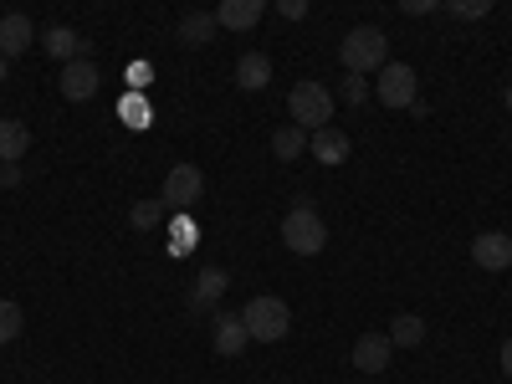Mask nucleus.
<instances>
[{
  "instance_id": "dca6fc26",
  "label": "nucleus",
  "mask_w": 512,
  "mask_h": 384,
  "mask_svg": "<svg viewBox=\"0 0 512 384\" xmlns=\"http://www.w3.org/2000/svg\"><path fill=\"white\" fill-rule=\"evenodd\" d=\"M308 149L323 159V164H344L349 159V134H344V128H313V139H308Z\"/></svg>"
},
{
  "instance_id": "20e7f679",
  "label": "nucleus",
  "mask_w": 512,
  "mask_h": 384,
  "mask_svg": "<svg viewBox=\"0 0 512 384\" xmlns=\"http://www.w3.org/2000/svg\"><path fill=\"white\" fill-rule=\"evenodd\" d=\"M287 113L297 128H328L333 123V93L323 88V82H297V88L287 93Z\"/></svg>"
},
{
  "instance_id": "9d476101",
  "label": "nucleus",
  "mask_w": 512,
  "mask_h": 384,
  "mask_svg": "<svg viewBox=\"0 0 512 384\" xmlns=\"http://www.w3.org/2000/svg\"><path fill=\"white\" fill-rule=\"evenodd\" d=\"M390 354H395V344H390V333H364L359 344H354V369L359 374H384L390 369Z\"/></svg>"
},
{
  "instance_id": "f8f14e48",
  "label": "nucleus",
  "mask_w": 512,
  "mask_h": 384,
  "mask_svg": "<svg viewBox=\"0 0 512 384\" xmlns=\"http://www.w3.org/2000/svg\"><path fill=\"white\" fill-rule=\"evenodd\" d=\"M36 41V26H31V16H21V11H11V16H0V57H21L26 47Z\"/></svg>"
},
{
  "instance_id": "bb28decb",
  "label": "nucleus",
  "mask_w": 512,
  "mask_h": 384,
  "mask_svg": "<svg viewBox=\"0 0 512 384\" xmlns=\"http://www.w3.org/2000/svg\"><path fill=\"white\" fill-rule=\"evenodd\" d=\"M308 6H313V0H277V11H282L287 21H303V16H308Z\"/></svg>"
},
{
  "instance_id": "c85d7f7f",
  "label": "nucleus",
  "mask_w": 512,
  "mask_h": 384,
  "mask_svg": "<svg viewBox=\"0 0 512 384\" xmlns=\"http://www.w3.org/2000/svg\"><path fill=\"white\" fill-rule=\"evenodd\" d=\"M0 185H6V190L21 185V164H0Z\"/></svg>"
},
{
  "instance_id": "6ab92c4d",
  "label": "nucleus",
  "mask_w": 512,
  "mask_h": 384,
  "mask_svg": "<svg viewBox=\"0 0 512 384\" xmlns=\"http://www.w3.org/2000/svg\"><path fill=\"white\" fill-rule=\"evenodd\" d=\"M308 139H313L308 128H297V123H282L277 134H272V154H277L282 164H292L297 154H308Z\"/></svg>"
},
{
  "instance_id": "f03ea898",
  "label": "nucleus",
  "mask_w": 512,
  "mask_h": 384,
  "mask_svg": "<svg viewBox=\"0 0 512 384\" xmlns=\"http://www.w3.org/2000/svg\"><path fill=\"white\" fill-rule=\"evenodd\" d=\"M282 246L292 256H318L328 246V226L313 205H292L287 216H282Z\"/></svg>"
},
{
  "instance_id": "39448f33",
  "label": "nucleus",
  "mask_w": 512,
  "mask_h": 384,
  "mask_svg": "<svg viewBox=\"0 0 512 384\" xmlns=\"http://www.w3.org/2000/svg\"><path fill=\"white\" fill-rule=\"evenodd\" d=\"M374 98H379L384 108H395V113L415 108V103H420L415 67H405V62H384V67H379V82H374Z\"/></svg>"
},
{
  "instance_id": "4468645a",
  "label": "nucleus",
  "mask_w": 512,
  "mask_h": 384,
  "mask_svg": "<svg viewBox=\"0 0 512 384\" xmlns=\"http://www.w3.org/2000/svg\"><path fill=\"white\" fill-rule=\"evenodd\" d=\"M175 36L185 41V47H210V41L221 36V21H216V11H190V16H180Z\"/></svg>"
},
{
  "instance_id": "412c9836",
  "label": "nucleus",
  "mask_w": 512,
  "mask_h": 384,
  "mask_svg": "<svg viewBox=\"0 0 512 384\" xmlns=\"http://www.w3.org/2000/svg\"><path fill=\"white\" fill-rule=\"evenodd\" d=\"M164 210H169L164 200H139L134 210H128V221H134V231H154L164 221Z\"/></svg>"
},
{
  "instance_id": "aec40b11",
  "label": "nucleus",
  "mask_w": 512,
  "mask_h": 384,
  "mask_svg": "<svg viewBox=\"0 0 512 384\" xmlns=\"http://www.w3.org/2000/svg\"><path fill=\"white\" fill-rule=\"evenodd\" d=\"M420 338H425V318H420V313H395L390 344H395V349H420Z\"/></svg>"
},
{
  "instance_id": "0eeeda50",
  "label": "nucleus",
  "mask_w": 512,
  "mask_h": 384,
  "mask_svg": "<svg viewBox=\"0 0 512 384\" xmlns=\"http://www.w3.org/2000/svg\"><path fill=\"white\" fill-rule=\"evenodd\" d=\"M98 88H103V72H98L93 57L62 62V98L67 103H88V98H98Z\"/></svg>"
},
{
  "instance_id": "7c9ffc66",
  "label": "nucleus",
  "mask_w": 512,
  "mask_h": 384,
  "mask_svg": "<svg viewBox=\"0 0 512 384\" xmlns=\"http://www.w3.org/2000/svg\"><path fill=\"white\" fill-rule=\"evenodd\" d=\"M6 77H11V62H6V57H0V82H6Z\"/></svg>"
},
{
  "instance_id": "2eb2a0df",
  "label": "nucleus",
  "mask_w": 512,
  "mask_h": 384,
  "mask_svg": "<svg viewBox=\"0 0 512 384\" xmlns=\"http://www.w3.org/2000/svg\"><path fill=\"white\" fill-rule=\"evenodd\" d=\"M41 47H47V57L52 62H72V57H82V31H72V26H52V31H41Z\"/></svg>"
},
{
  "instance_id": "a211bd4d",
  "label": "nucleus",
  "mask_w": 512,
  "mask_h": 384,
  "mask_svg": "<svg viewBox=\"0 0 512 384\" xmlns=\"http://www.w3.org/2000/svg\"><path fill=\"white\" fill-rule=\"evenodd\" d=\"M267 82H272V62H267L262 52H246V57L236 62V88H241V93H262Z\"/></svg>"
},
{
  "instance_id": "9b49d317",
  "label": "nucleus",
  "mask_w": 512,
  "mask_h": 384,
  "mask_svg": "<svg viewBox=\"0 0 512 384\" xmlns=\"http://www.w3.org/2000/svg\"><path fill=\"white\" fill-rule=\"evenodd\" d=\"M226 287H231V277H226L221 267H205V272H195V282H190V308H195V313L216 308L221 297H226Z\"/></svg>"
},
{
  "instance_id": "2f4dec72",
  "label": "nucleus",
  "mask_w": 512,
  "mask_h": 384,
  "mask_svg": "<svg viewBox=\"0 0 512 384\" xmlns=\"http://www.w3.org/2000/svg\"><path fill=\"white\" fill-rule=\"evenodd\" d=\"M507 113H512V82H507Z\"/></svg>"
},
{
  "instance_id": "cd10ccee",
  "label": "nucleus",
  "mask_w": 512,
  "mask_h": 384,
  "mask_svg": "<svg viewBox=\"0 0 512 384\" xmlns=\"http://www.w3.org/2000/svg\"><path fill=\"white\" fill-rule=\"evenodd\" d=\"M149 77H154V67H149V62H128V82H134V88H144Z\"/></svg>"
},
{
  "instance_id": "b1692460",
  "label": "nucleus",
  "mask_w": 512,
  "mask_h": 384,
  "mask_svg": "<svg viewBox=\"0 0 512 384\" xmlns=\"http://www.w3.org/2000/svg\"><path fill=\"white\" fill-rule=\"evenodd\" d=\"M118 113H123V123H134V128H144V123H149V113H154V108H149V103H144V98H139V93H128V98H123V103H118Z\"/></svg>"
},
{
  "instance_id": "f257e3e1",
  "label": "nucleus",
  "mask_w": 512,
  "mask_h": 384,
  "mask_svg": "<svg viewBox=\"0 0 512 384\" xmlns=\"http://www.w3.org/2000/svg\"><path fill=\"white\" fill-rule=\"evenodd\" d=\"M338 62H344V72L369 77V72H379L384 62H390V41H384L379 26H354L344 41H338Z\"/></svg>"
},
{
  "instance_id": "7ed1b4c3",
  "label": "nucleus",
  "mask_w": 512,
  "mask_h": 384,
  "mask_svg": "<svg viewBox=\"0 0 512 384\" xmlns=\"http://www.w3.org/2000/svg\"><path fill=\"white\" fill-rule=\"evenodd\" d=\"M246 318V333L256 338V344H282V338L292 333V308L282 303V297H251V303L241 308Z\"/></svg>"
},
{
  "instance_id": "ddd939ff",
  "label": "nucleus",
  "mask_w": 512,
  "mask_h": 384,
  "mask_svg": "<svg viewBox=\"0 0 512 384\" xmlns=\"http://www.w3.org/2000/svg\"><path fill=\"white\" fill-rule=\"evenodd\" d=\"M262 16H267V0H221V6H216L221 31H251Z\"/></svg>"
},
{
  "instance_id": "5701e85b",
  "label": "nucleus",
  "mask_w": 512,
  "mask_h": 384,
  "mask_svg": "<svg viewBox=\"0 0 512 384\" xmlns=\"http://www.w3.org/2000/svg\"><path fill=\"white\" fill-rule=\"evenodd\" d=\"M446 11L456 21H482V16H492V0H446Z\"/></svg>"
},
{
  "instance_id": "6e6552de",
  "label": "nucleus",
  "mask_w": 512,
  "mask_h": 384,
  "mask_svg": "<svg viewBox=\"0 0 512 384\" xmlns=\"http://www.w3.org/2000/svg\"><path fill=\"white\" fill-rule=\"evenodd\" d=\"M472 262H477L482 272H507V267H512V236H507V231H482V236L472 241Z\"/></svg>"
},
{
  "instance_id": "4be33fe9",
  "label": "nucleus",
  "mask_w": 512,
  "mask_h": 384,
  "mask_svg": "<svg viewBox=\"0 0 512 384\" xmlns=\"http://www.w3.org/2000/svg\"><path fill=\"white\" fill-rule=\"evenodd\" d=\"M21 323H26V318H21V308L11 303V297H0V344H11V338L21 333Z\"/></svg>"
},
{
  "instance_id": "1a4fd4ad",
  "label": "nucleus",
  "mask_w": 512,
  "mask_h": 384,
  "mask_svg": "<svg viewBox=\"0 0 512 384\" xmlns=\"http://www.w3.org/2000/svg\"><path fill=\"white\" fill-rule=\"evenodd\" d=\"M210 344H216L221 359H241L246 344H251V333H246V318L241 313H216V333H210Z\"/></svg>"
},
{
  "instance_id": "a878e982",
  "label": "nucleus",
  "mask_w": 512,
  "mask_h": 384,
  "mask_svg": "<svg viewBox=\"0 0 512 384\" xmlns=\"http://www.w3.org/2000/svg\"><path fill=\"white\" fill-rule=\"evenodd\" d=\"M446 0H400V11L405 16H431V11H441Z\"/></svg>"
},
{
  "instance_id": "423d86ee",
  "label": "nucleus",
  "mask_w": 512,
  "mask_h": 384,
  "mask_svg": "<svg viewBox=\"0 0 512 384\" xmlns=\"http://www.w3.org/2000/svg\"><path fill=\"white\" fill-rule=\"evenodd\" d=\"M159 200H164L169 210H195V205L205 200V175H200V164H175V169H169Z\"/></svg>"
},
{
  "instance_id": "393cba45",
  "label": "nucleus",
  "mask_w": 512,
  "mask_h": 384,
  "mask_svg": "<svg viewBox=\"0 0 512 384\" xmlns=\"http://www.w3.org/2000/svg\"><path fill=\"white\" fill-rule=\"evenodd\" d=\"M344 103H369V77H359V72L344 77Z\"/></svg>"
},
{
  "instance_id": "f3484780",
  "label": "nucleus",
  "mask_w": 512,
  "mask_h": 384,
  "mask_svg": "<svg viewBox=\"0 0 512 384\" xmlns=\"http://www.w3.org/2000/svg\"><path fill=\"white\" fill-rule=\"evenodd\" d=\"M26 149H31V128L21 118H0V164H21Z\"/></svg>"
},
{
  "instance_id": "c756f323",
  "label": "nucleus",
  "mask_w": 512,
  "mask_h": 384,
  "mask_svg": "<svg viewBox=\"0 0 512 384\" xmlns=\"http://www.w3.org/2000/svg\"><path fill=\"white\" fill-rule=\"evenodd\" d=\"M502 374H512V338H502Z\"/></svg>"
}]
</instances>
